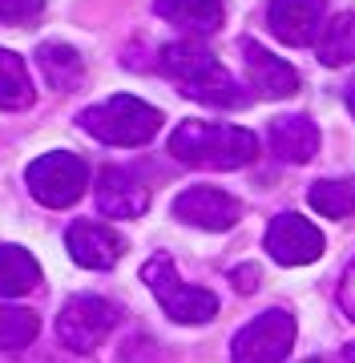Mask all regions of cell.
Instances as JSON below:
<instances>
[{
	"instance_id": "ba28073f",
	"label": "cell",
	"mask_w": 355,
	"mask_h": 363,
	"mask_svg": "<svg viewBox=\"0 0 355 363\" xmlns=\"http://www.w3.org/2000/svg\"><path fill=\"white\" fill-rule=\"evenodd\" d=\"M266 255L278 267H307L323 255V234L303 214H278L266 230Z\"/></svg>"
},
{
	"instance_id": "2e32d148",
	"label": "cell",
	"mask_w": 355,
	"mask_h": 363,
	"mask_svg": "<svg viewBox=\"0 0 355 363\" xmlns=\"http://www.w3.org/2000/svg\"><path fill=\"white\" fill-rule=\"evenodd\" d=\"M40 283V262L16 242L0 247V298H21Z\"/></svg>"
},
{
	"instance_id": "44dd1931",
	"label": "cell",
	"mask_w": 355,
	"mask_h": 363,
	"mask_svg": "<svg viewBox=\"0 0 355 363\" xmlns=\"http://www.w3.org/2000/svg\"><path fill=\"white\" fill-rule=\"evenodd\" d=\"M40 331V319L25 307H0V351H25Z\"/></svg>"
},
{
	"instance_id": "7a4b0ae2",
	"label": "cell",
	"mask_w": 355,
	"mask_h": 363,
	"mask_svg": "<svg viewBox=\"0 0 355 363\" xmlns=\"http://www.w3.org/2000/svg\"><path fill=\"white\" fill-rule=\"evenodd\" d=\"M158 65L166 77H174L182 85L186 97H194L202 105H242L247 101V93L238 89V81L218 65V57L210 49H202L194 40H174L166 45L158 57Z\"/></svg>"
},
{
	"instance_id": "d4e9b609",
	"label": "cell",
	"mask_w": 355,
	"mask_h": 363,
	"mask_svg": "<svg viewBox=\"0 0 355 363\" xmlns=\"http://www.w3.org/2000/svg\"><path fill=\"white\" fill-rule=\"evenodd\" d=\"M347 109L355 113V85H347Z\"/></svg>"
},
{
	"instance_id": "cb8c5ba5",
	"label": "cell",
	"mask_w": 355,
	"mask_h": 363,
	"mask_svg": "<svg viewBox=\"0 0 355 363\" xmlns=\"http://www.w3.org/2000/svg\"><path fill=\"white\" fill-rule=\"evenodd\" d=\"M339 307L347 311V319H355V262L347 267V274L339 283Z\"/></svg>"
},
{
	"instance_id": "9c48e42d",
	"label": "cell",
	"mask_w": 355,
	"mask_h": 363,
	"mask_svg": "<svg viewBox=\"0 0 355 363\" xmlns=\"http://www.w3.org/2000/svg\"><path fill=\"white\" fill-rule=\"evenodd\" d=\"M242 214L235 194H226L218 186H190L174 198V218L190 222L198 230H230Z\"/></svg>"
},
{
	"instance_id": "8992f818",
	"label": "cell",
	"mask_w": 355,
	"mask_h": 363,
	"mask_svg": "<svg viewBox=\"0 0 355 363\" xmlns=\"http://www.w3.org/2000/svg\"><path fill=\"white\" fill-rule=\"evenodd\" d=\"M118 327V307L101 295H73L57 315V343L73 355H89Z\"/></svg>"
},
{
	"instance_id": "d6986e66",
	"label": "cell",
	"mask_w": 355,
	"mask_h": 363,
	"mask_svg": "<svg viewBox=\"0 0 355 363\" xmlns=\"http://www.w3.org/2000/svg\"><path fill=\"white\" fill-rule=\"evenodd\" d=\"M33 105V81L25 61L13 49H0V109H28Z\"/></svg>"
},
{
	"instance_id": "9a60e30c",
	"label": "cell",
	"mask_w": 355,
	"mask_h": 363,
	"mask_svg": "<svg viewBox=\"0 0 355 363\" xmlns=\"http://www.w3.org/2000/svg\"><path fill=\"white\" fill-rule=\"evenodd\" d=\"M37 65L45 73V81L61 93H73L85 77V61L77 57L73 45H61V40H49V45H40L37 49Z\"/></svg>"
},
{
	"instance_id": "6da1fadb",
	"label": "cell",
	"mask_w": 355,
	"mask_h": 363,
	"mask_svg": "<svg viewBox=\"0 0 355 363\" xmlns=\"http://www.w3.org/2000/svg\"><path fill=\"white\" fill-rule=\"evenodd\" d=\"M170 154L182 166L198 169H238L254 162L259 138L242 125H222V121H182L170 133Z\"/></svg>"
},
{
	"instance_id": "e0dca14e",
	"label": "cell",
	"mask_w": 355,
	"mask_h": 363,
	"mask_svg": "<svg viewBox=\"0 0 355 363\" xmlns=\"http://www.w3.org/2000/svg\"><path fill=\"white\" fill-rule=\"evenodd\" d=\"M158 16L190 33H214L222 25V0H158Z\"/></svg>"
},
{
	"instance_id": "4316f807",
	"label": "cell",
	"mask_w": 355,
	"mask_h": 363,
	"mask_svg": "<svg viewBox=\"0 0 355 363\" xmlns=\"http://www.w3.org/2000/svg\"><path fill=\"white\" fill-rule=\"evenodd\" d=\"M311 363H323V359H311Z\"/></svg>"
},
{
	"instance_id": "7402d4cb",
	"label": "cell",
	"mask_w": 355,
	"mask_h": 363,
	"mask_svg": "<svg viewBox=\"0 0 355 363\" xmlns=\"http://www.w3.org/2000/svg\"><path fill=\"white\" fill-rule=\"evenodd\" d=\"M45 13V0H0V21L4 25H28Z\"/></svg>"
},
{
	"instance_id": "484cf974",
	"label": "cell",
	"mask_w": 355,
	"mask_h": 363,
	"mask_svg": "<svg viewBox=\"0 0 355 363\" xmlns=\"http://www.w3.org/2000/svg\"><path fill=\"white\" fill-rule=\"evenodd\" d=\"M347 359H351V363H355V343H351V347H347Z\"/></svg>"
},
{
	"instance_id": "3957f363",
	"label": "cell",
	"mask_w": 355,
	"mask_h": 363,
	"mask_svg": "<svg viewBox=\"0 0 355 363\" xmlns=\"http://www.w3.org/2000/svg\"><path fill=\"white\" fill-rule=\"evenodd\" d=\"M81 125L85 133H93L97 142L106 145H145L162 125V113L154 105H145L142 97H130V93H118L109 101L93 105L81 113Z\"/></svg>"
},
{
	"instance_id": "52a82bcc",
	"label": "cell",
	"mask_w": 355,
	"mask_h": 363,
	"mask_svg": "<svg viewBox=\"0 0 355 363\" xmlns=\"http://www.w3.org/2000/svg\"><path fill=\"white\" fill-rule=\"evenodd\" d=\"M291 347H295V315L271 307V311L250 319L235 335L230 359L235 363H287Z\"/></svg>"
},
{
	"instance_id": "30bf717a",
	"label": "cell",
	"mask_w": 355,
	"mask_h": 363,
	"mask_svg": "<svg viewBox=\"0 0 355 363\" xmlns=\"http://www.w3.org/2000/svg\"><path fill=\"white\" fill-rule=\"evenodd\" d=\"M65 242H69L73 262H77V267H85V271H109V267L125 255L121 234L113 230V226H106V222H89V218L73 222Z\"/></svg>"
},
{
	"instance_id": "5bb4252c",
	"label": "cell",
	"mask_w": 355,
	"mask_h": 363,
	"mask_svg": "<svg viewBox=\"0 0 355 363\" xmlns=\"http://www.w3.org/2000/svg\"><path fill=\"white\" fill-rule=\"evenodd\" d=\"M271 150L291 166H303L319 154V130L311 117L291 113V117H275L271 121Z\"/></svg>"
},
{
	"instance_id": "5b68a950",
	"label": "cell",
	"mask_w": 355,
	"mask_h": 363,
	"mask_svg": "<svg viewBox=\"0 0 355 363\" xmlns=\"http://www.w3.org/2000/svg\"><path fill=\"white\" fill-rule=\"evenodd\" d=\"M28 182V194L37 198L40 206L49 210H61V206H73L85 186H89V166L81 162L77 154L69 150H53V154H40L25 174Z\"/></svg>"
},
{
	"instance_id": "ac0fdd59",
	"label": "cell",
	"mask_w": 355,
	"mask_h": 363,
	"mask_svg": "<svg viewBox=\"0 0 355 363\" xmlns=\"http://www.w3.org/2000/svg\"><path fill=\"white\" fill-rule=\"evenodd\" d=\"M311 45H315L323 65H331V69L351 65L355 61V13H339L331 25L319 28V37Z\"/></svg>"
},
{
	"instance_id": "7c38bea8",
	"label": "cell",
	"mask_w": 355,
	"mask_h": 363,
	"mask_svg": "<svg viewBox=\"0 0 355 363\" xmlns=\"http://www.w3.org/2000/svg\"><path fill=\"white\" fill-rule=\"evenodd\" d=\"M242 61H247V73H250V89L259 93V97L278 101V97L299 93V73H295L283 57L263 49L259 40H242Z\"/></svg>"
},
{
	"instance_id": "8fae6325",
	"label": "cell",
	"mask_w": 355,
	"mask_h": 363,
	"mask_svg": "<svg viewBox=\"0 0 355 363\" xmlns=\"http://www.w3.org/2000/svg\"><path fill=\"white\" fill-rule=\"evenodd\" d=\"M323 16H327V4L323 0H271L266 9V25L283 45L299 49V45H311L323 28Z\"/></svg>"
},
{
	"instance_id": "277c9868",
	"label": "cell",
	"mask_w": 355,
	"mask_h": 363,
	"mask_svg": "<svg viewBox=\"0 0 355 363\" xmlns=\"http://www.w3.org/2000/svg\"><path fill=\"white\" fill-rule=\"evenodd\" d=\"M145 286L158 295L162 311L170 315L174 323H210L218 315V298L202 286H190L178 279V267H174L170 255H154V259L142 267Z\"/></svg>"
},
{
	"instance_id": "603a6c76",
	"label": "cell",
	"mask_w": 355,
	"mask_h": 363,
	"mask_svg": "<svg viewBox=\"0 0 355 363\" xmlns=\"http://www.w3.org/2000/svg\"><path fill=\"white\" fill-rule=\"evenodd\" d=\"M259 279H263V274H259V267H254V262H247V267H235V271H230V283H235V291H242V295H250V291L259 286Z\"/></svg>"
},
{
	"instance_id": "ffe728a7",
	"label": "cell",
	"mask_w": 355,
	"mask_h": 363,
	"mask_svg": "<svg viewBox=\"0 0 355 363\" xmlns=\"http://www.w3.org/2000/svg\"><path fill=\"white\" fill-rule=\"evenodd\" d=\"M307 202L323 214V218H351L355 214V182L351 178H323L311 186Z\"/></svg>"
},
{
	"instance_id": "4fadbf2b",
	"label": "cell",
	"mask_w": 355,
	"mask_h": 363,
	"mask_svg": "<svg viewBox=\"0 0 355 363\" xmlns=\"http://www.w3.org/2000/svg\"><path fill=\"white\" fill-rule=\"evenodd\" d=\"M97 210L106 218H142L150 210V190L133 178L130 169L109 166L97 178Z\"/></svg>"
}]
</instances>
